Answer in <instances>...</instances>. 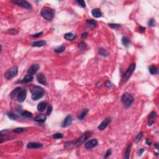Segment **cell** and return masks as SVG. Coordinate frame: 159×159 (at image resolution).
I'll return each mask as SVG.
<instances>
[{
    "label": "cell",
    "mask_w": 159,
    "mask_h": 159,
    "mask_svg": "<svg viewBox=\"0 0 159 159\" xmlns=\"http://www.w3.org/2000/svg\"><path fill=\"white\" fill-rule=\"evenodd\" d=\"M7 116H8L9 118H10L12 120H16L17 119V116L16 114H14L13 113H7Z\"/></svg>",
    "instance_id": "1f68e13d"
},
{
    "label": "cell",
    "mask_w": 159,
    "mask_h": 159,
    "mask_svg": "<svg viewBox=\"0 0 159 159\" xmlns=\"http://www.w3.org/2000/svg\"><path fill=\"white\" fill-rule=\"evenodd\" d=\"M8 32L9 33L11 34H12V35H16V34H18V31H17V30H16V29H8Z\"/></svg>",
    "instance_id": "8d00e7d4"
},
{
    "label": "cell",
    "mask_w": 159,
    "mask_h": 159,
    "mask_svg": "<svg viewBox=\"0 0 159 159\" xmlns=\"http://www.w3.org/2000/svg\"><path fill=\"white\" fill-rule=\"evenodd\" d=\"M29 89L32 93V99L34 101H37L42 98L45 93L44 90L39 86L31 85Z\"/></svg>",
    "instance_id": "6da1fadb"
},
{
    "label": "cell",
    "mask_w": 159,
    "mask_h": 159,
    "mask_svg": "<svg viewBox=\"0 0 159 159\" xmlns=\"http://www.w3.org/2000/svg\"><path fill=\"white\" fill-rule=\"evenodd\" d=\"M42 147V144L38 142H29L27 145L28 149H40Z\"/></svg>",
    "instance_id": "4fadbf2b"
},
{
    "label": "cell",
    "mask_w": 159,
    "mask_h": 159,
    "mask_svg": "<svg viewBox=\"0 0 159 159\" xmlns=\"http://www.w3.org/2000/svg\"><path fill=\"white\" fill-rule=\"evenodd\" d=\"M26 94H27V91H26V90H21V91L19 93V94L17 95V101L20 102V103L23 102L26 99Z\"/></svg>",
    "instance_id": "30bf717a"
},
{
    "label": "cell",
    "mask_w": 159,
    "mask_h": 159,
    "mask_svg": "<svg viewBox=\"0 0 159 159\" xmlns=\"http://www.w3.org/2000/svg\"><path fill=\"white\" fill-rule=\"evenodd\" d=\"M156 116H157V114H156L155 112V111H152V113H151V114L149 115L148 118H149V119H152V118H155Z\"/></svg>",
    "instance_id": "ab89813d"
},
{
    "label": "cell",
    "mask_w": 159,
    "mask_h": 159,
    "mask_svg": "<svg viewBox=\"0 0 159 159\" xmlns=\"http://www.w3.org/2000/svg\"><path fill=\"white\" fill-rule=\"evenodd\" d=\"M65 47L64 46H60V47H57V48H55V49H54V51H55V52H56V53H62V52H63V51H65Z\"/></svg>",
    "instance_id": "f546056e"
},
{
    "label": "cell",
    "mask_w": 159,
    "mask_h": 159,
    "mask_svg": "<svg viewBox=\"0 0 159 159\" xmlns=\"http://www.w3.org/2000/svg\"><path fill=\"white\" fill-rule=\"evenodd\" d=\"M12 2L14 3L17 4L18 6H19L27 9H31L32 8L31 4L29 3V2L27 1H24V0H16V1H12Z\"/></svg>",
    "instance_id": "52a82bcc"
},
{
    "label": "cell",
    "mask_w": 159,
    "mask_h": 159,
    "mask_svg": "<svg viewBox=\"0 0 159 159\" xmlns=\"http://www.w3.org/2000/svg\"><path fill=\"white\" fill-rule=\"evenodd\" d=\"M155 24L156 22L154 19H150L149 22H148V25H149V26H151V27H154V26H155Z\"/></svg>",
    "instance_id": "e575fe53"
},
{
    "label": "cell",
    "mask_w": 159,
    "mask_h": 159,
    "mask_svg": "<svg viewBox=\"0 0 159 159\" xmlns=\"http://www.w3.org/2000/svg\"><path fill=\"white\" fill-rule=\"evenodd\" d=\"M86 24L91 28H96L98 25L97 22L93 20V19H87L86 20Z\"/></svg>",
    "instance_id": "44dd1931"
},
{
    "label": "cell",
    "mask_w": 159,
    "mask_h": 159,
    "mask_svg": "<svg viewBox=\"0 0 159 159\" xmlns=\"http://www.w3.org/2000/svg\"><path fill=\"white\" fill-rule=\"evenodd\" d=\"M46 44V42L44 41V40H41V41H34L33 42L31 43V45L33 47H42L44 45Z\"/></svg>",
    "instance_id": "2e32d148"
},
{
    "label": "cell",
    "mask_w": 159,
    "mask_h": 159,
    "mask_svg": "<svg viewBox=\"0 0 159 159\" xmlns=\"http://www.w3.org/2000/svg\"><path fill=\"white\" fill-rule=\"evenodd\" d=\"M153 124H154V121H150L148 123V126H152Z\"/></svg>",
    "instance_id": "681fc988"
},
{
    "label": "cell",
    "mask_w": 159,
    "mask_h": 159,
    "mask_svg": "<svg viewBox=\"0 0 159 159\" xmlns=\"http://www.w3.org/2000/svg\"><path fill=\"white\" fill-rule=\"evenodd\" d=\"M142 134H143L142 133V132H140V133H139L138 134H137V135L136 136V138H135V142H138L140 141L141 138H142V135H143Z\"/></svg>",
    "instance_id": "74e56055"
},
{
    "label": "cell",
    "mask_w": 159,
    "mask_h": 159,
    "mask_svg": "<svg viewBox=\"0 0 159 159\" xmlns=\"http://www.w3.org/2000/svg\"><path fill=\"white\" fill-rule=\"evenodd\" d=\"M21 90H22V89H21V87L16 88L15 89L11 91V93L10 94H9V96H10L11 98H13L15 97L16 95H18L19 93L21 91Z\"/></svg>",
    "instance_id": "ffe728a7"
},
{
    "label": "cell",
    "mask_w": 159,
    "mask_h": 159,
    "mask_svg": "<svg viewBox=\"0 0 159 159\" xmlns=\"http://www.w3.org/2000/svg\"><path fill=\"white\" fill-rule=\"evenodd\" d=\"M91 133H92V132L91 131H86V132H85V133L83 134L82 136L81 137H80V138L76 141L75 143V145H76V146H79V145H82V144L85 141H86V139L90 136Z\"/></svg>",
    "instance_id": "8992f818"
},
{
    "label": "cell",
    "mask_w": 159,
    "mask_h": 159,
    "mask_svg": "<svg viewBox=\"0 0 159 159\" xmlns=\"http://www.w3.org/2000/svg\"><path fill=\"white\" fill-rule=\"evenodd\" d=\"M47 106V103L45 101H42L39 103L37 106V110L40 112H42L45 110V108Z\"/></svg>",
    "instance_id": "ac0fdd59"
},
{
    "label": "cell",
    "mask_w": 159,
    "mask_h": 159,
    "mask_svg": "<svg viewBox=\"0 0 159 159\" xmlns=\"http://www.w3.org/2000/svg\"><path fill=\"white\" fill-rule=\"evenodd\" d=\"M111 121V118H106V119H104V121L99 125V126L98 127V128L99 130H104V129H105L108 127V125L110 124Z\"/></svg>",
    "instance_id": "9c48e42d"
},
{
    "label": "cell",
    "mask_w": 159,
    "mask_h": 159,
    "mask_svg": "<svg viewBox=\"0 0 159 159\" xmlns=\"http://www.w3.org/2000/svg\"><path fill=\"white\" fill-rule=\"evenodd\" d=\"M130 149H131V144H129L127 146L126 149L125 150L124 155V159H129V155H130Z\"/></svg>",
    "instance_id": "7402d4cb"
},
{
    "label": "cell",
    "mask_w": 159,
    "mask_h": 159,
    "mask_svg": "<svg viewBox=\"0 0 159 159\" xmlns=\"http://www.w3.org/2000/svg\"><path fill=\"white\" fill-rule=\"evenodd\" d=\"M144 152V149H141L139 150V151L138 152V155H141L142 154V153Z\"/></svg>",
    "instance_id": "7dc6e473"
},
{
    "label": "cell",
    "mask_w": 159,
    "mask_h": 159,
    "mask_svg": "<svg viewBox=\"0 0 159 159\" xmlns=\"http://www.w3.org/2000/svg\"><path fill=\"white\" fill-rule=\"evenodd\" d=\"M21 115L24 118H31V117L33 116V114L28 111H22L21 113Z\"/></svg>",
    "instance_id": "83f0119b"
},
{
    "label": "cell",
    "mask_w": 159,
    "mask_h": 159,
    "mask_svg": "<svg viewBox=\"0 0 159 159\" xmlns=\"http://www.w3.org/2000/svg\"><path fill=\"white\" fill-rule=\"evenodd\" d=\"M73 145H75V143H73V142H72V141H70V142H67L65 143V145H64V147L66 148V149H69V148H71Z\"/></svg>",
    "instance_id": "d6a6232c"
},
{
    "label": "cell",
    "mask_w": 159,
    "mask_h": 159,
    "mask_svg": "<svg viewBox=\"0 0 159 159\" xmlns=\"http://www.w3.org/2000/svg\"><path fill=\"white\" fill-rule=\"evenodd\" d=\"M149 72L151 73L152 75H156V74L157 73V69L156 68L155 66L154 65H151L150 67H149Z\"/></svg>",
    "instance_id": "4316f807"
},
{
    "label": "cell",
    "mask_w": 159,
    "mask_h": 159,
    "mask_svg": "<svg viewBox=\"0 0 159 159\" xmlns=\"http://www.w3.org/2000/svg\"><path fill=\"white\" fill-rule=\"evenodd\" d=\"M121 41H122V44H123L125 47H126L129 46V45H130V44L131 43L130 40L127 37H124V36L122 37Z\"/></svg>",
    "instance_id": "cb8c5ba5"
},
{
    "label": "cell",
    "mask_w": 159,
    "mask_h": 159,
    "mask_svg": "<svg viewBox=\"0 0 159 159\" xmlns=\"http://www.w3.org/2000/svg\"><path fill=\"white\" fill-rule=\"evenodd\" d=\"M17 73H18V67L17 66H14L6 72L4 73V77L7 80H11L17 75Z\"/></svg>",
    "instance_id": "277c9868"
},
{
    "label": "cell",
    "mask_w": 159,
    "mask_h": 159,
    "mask_svg": "<svg viewBox=\"0 0 159 159\" xmlns=\"http://www.w3.org/2000/svg\"><path fill=\"white\" fill-rule=\"evenodd\" d=\"M42 32H40V33H37V34H33V36H32V37H39V36H40L41 34H42Z\"/></svg>",
    "instance_id": "7bdbcfd3"
},
{
    "label": "cell",
    "mask_w": 159,
    "mask_h": 159,
    "mask_svg": "<svg viewBox=\"0 0 159 159\" xmlns=\"http://www.w3.org/2000/svg\"><path fill=\"white\" fill-rule=\"evenodd\" d=\"M146 142V144L148 145H151V144H152V141L150 139H146V142Z\"/></svg>",
    "instance_id": "f6af8a7d"
},
{
    "label": "cell",
    "mask_w": 159,
    "mask_h": 159,
    "mask_svg": "<svg viewBox=\"0 0 159 159\" xmlns=\"http://www.w3.org/2000/svg\"><path fill=\"white\" fill-rule=\"evenodd\" d=\"M108 26H110L111 28H112V29H119L122 28L121 25L118 24H112V23H111V24H108Z\"/></svg>",
    "instance_id": "f1b7e54d"
},
{
    "label": "cell",
    "mask_w": 159,
    "mask_h": 159,
    "mask_svg": "<svg viewBox=\"0 0 159 159\" xmlns=\"http://www.w3.org/2000/svg\"><path fill=\"white\" fill-rule=\"evenodd\" d=\"M34 121L37 122L43 123L46 121V116L45 114H40L34 118Z\"/></svg>",
    "instance_id": "9a60e30c"
},
{
    "label": "cell",
    "mask_w": 159,
    "mask_h": 159,
    "mask_svg": "<svg viewBox=\"0 0 159 159\" xmlns=\"http://www.w3.org/2000/svg\"><path fill=\"white\" fill-rule=\"evenodd\" d=\"M37 82L39 83L42 84V85H47V80L46 78H45V76L42 73H39L37 75Z\"/></svg>",
    "instance_id": "5bb4252c"
},
{
    "label": "cell",
    "mask_w": 159,
    "mask_h": 159,
    "mask_svg": "<svg viewBox=\"0 0 159 159\" xmlns=\"http://www.w3.org/2000/svg\"><path fill=\"white\" fill-rule=\"evenodd\" d=\"M121 101L125 108H129L134 101V98L129 93H124L121 97Z\"/></svg>",
    "instance_id": "3957f363"
},
{
    "label": "cell",
    "mask_w": 159,
    "mask_h": 159,
    "mask_svg": "<svg viewBox=\"0 0 159 159\" xmlns=\"http://www.w3.org/2000/svg\"><path fill=\"white\" fill-rule=\"evenodd\" d=\"M98 54L101 56H103L104 57H106L109 56V53H108L107 50L106 49H104L103 48H100L98 50Z\"/></svg>",
    "instance_id": "603a6c76"
},
{
    "label": "cell",
    "mask_w": 159,
    "mask_h": 159,
    "mask_svg": "<svg viewBox=\"0 0 159 159\" xmlns=\"http://www.w3.org/2000/svg\"><path fill=\"white\" fill-rule=\"evenodd\" d=\"M145 28H143V27H140V28H139V30H140V31H142V32L145 31Z\"/></svg>",
    "instance_id": "c3c4849f"
},
{
    "label": "cell",
    "mask_w": 159,
    "mask_h": 159,
    "mask_svg": "<svg viewBox=\"0 0 159 159\" xmlns=\"http://www.w3.org/2000/svg\"><path fill=\"white\" fill-rule=\"evenodd\" d=\"M54 14H55V11L48 7L43 8L41 12V15L42 17L48 21H50L53 19Z\"/></svg>",
    "instance_id": "7a4b0ae2"
},
{
    "label": "cell",
    "mask_w": 159,
    "mask_h": 159,
    "mask_svg": "<svg viewBox=\"0 0 159 159\" xmlns=\"http://www.w3.org/2000/svg\"><path fill=\"white\" fill-rule=\"evenodd\" d=\"M39 64H33L32 66L29 67V69H28V73L29 75H33L34 74L36 73L38 71V70L39 69Z\"/></svg>",
    "instance_id": "7c38bea8"
},
{
    "label": "cell",
    "mask_w": 159,
    "mask_h": 159,
    "mask_svg": "<svg viewBox=\"0 0 159 159\" xmlns=\"http://www.w3.org/2000/svg\"><path fill=\"white\" fill-rule=\"evenodd\" d=\"M98 144V141L96 139H93L90 140H88V142H86L85 144V147L86 149H92L93 147H96V145Z\"/></svg>",
    "instance_id": "ba28073f"
},
{
    "label": "cell",
    "mask_w": 159,
    "mask_h": 159,
    "mask_svg": "<svg viewBox=\"0 0 159 159\" xmlns=\"http://www.w3.org/2000/svg\"><path fill=\"white\" fill-rule=\"evenodd\" d=\"M105 86H106V87H108V88L111 87V82H110V81H108V82L106 83V84H105Z\"/></svg>",
    "instance_id": "bcb514c9"
},
{
    "label": "cell",
    "mask_w": 159,
    "mask_h": 159,
    "mask_svg": "<svg viewBox=\"0 0 159 159\" xmlns=\"http://www.w3.org/2000/svg\"><path fill=\"white\" fill-rule=\"evenodd\" d=\"M88 34V33L87 32H86V33H83L82 34V37L83 39H85V38H86V37H87Z\"/></svg>",
    "instance_id": "ee69618b"
},
{
    "label": "cell",
    "mask_w": 159,
    "mask_h": 159,
    "mask_svg": "<svg viewBox=\"0 0 159 159\" xmlns=\"http://www.w3.org/2000/svg\"><path fill=\"white\" fill-rule=\"evenodd\" d=\"M26 130V129L24 128H22V127H18V128H16L14 130V132H16V133H21V132H24Z\"/></svg>",
    "instance_id": "d590c367"
},
{
    "label": "cell",
    "mask_w": 159,
    "mask_h": 159,
    "mask_svg": "<svg viewBox=\"0 0 159 159\" xmlns=\"http://www.w3.org/2000/svg\"><path fill=\"white\" fill-rule=\"evenodd\" d=\"M111 153H112V151H111V149H110V150H108L106 153V155L104 156V158H108L109 156L111 155Z\"/></svg>",
    "instance_id": "b9f144b4"
},
{
    "label": "cell",
    "mask_w": 159,
    "mask_h": 159,
    "mask_svg": "<svg viewBox=\"0 0 159 159\" xmlns=\"http://www.w3.org/2000/svg\"><path fill=\"white\" fill-rule=\"evenodd\" d=\"M76 37V36L72 33H67L64 35V38L67 41H72Z\"/></svg>",
    "instance_id": "d4e9b609"
},
{
    "label": "cell",
    "mask_w": 159,
    "mask_h": 159,
    "mask_svg": "<svg viewBox=\"0 0 159 159\" xmlns=\"http://www.w3.org/2000/svg\"><path fill=\"white\" fill-rule=\"evenodd\" d=\"M78 47L80 50H84L86 48V44L84 42H80L78 44Z\"/></svg>",
    "instance_id": "4dcf8cb0"
},
{
    "label": "cell",
    "mask_w": 159,
    "mask_h": 159,
    "mask_svg": "<svg viewBox=\"0 0 159 159\" xmlns=\"http://www.w3.org/2000/svg\"><path fill=\"white\" fill-rule=\"evenodd\" d=\"M91 14H92L93 16L96 18H98V17H101L102 16V12L100 11L99 9H93L91 11Z\"/></svg>",
    "instance_id": "e0dca14e"
},
{
    "label": "cell",
    "mask_w": 159,
    "mask_h": 159,
    "mask_svg": "<svg viewBox=\"0 0 159 159\" xmlns=\"http://www.w3.org/2000/svg\"><path fill=\"white\" fill-rule=\"evenodd\" d=\"M135 63H132V64H130V65L129 66V67L127 70L126 71V72L122 78V82L123 83L126 82L128 80L129 78L131 76V75L134 72V71L135 70Z\"/></svg>",
    "instance_id": "5b68a950"
},
{
    "label": "cell",
    "mask_w": 159,
    "mask_h": 159,
    "mask_svg": "<svg viewBox=\"0 0 159 159\" xmlns=\"http://www.w3.org/2000/svg\"><path fill=\"white\" fill-rule=\"evenodd\" d=\"M52 111V107L51 105H49V106L47 107V114L50 115L51 114Z\"/></svg>",
    "instance_id": "60d3db41"
},
{
    "label": "cell",
    "mask_w": 159,
    "mask_h": 159,
    "mask_svg": "<svg viewBox=\"0 0 159 159\" xmlns=\"http://www.w3.org/2000/svg\"><path fill=\"white\" fill-rule=\"evenodd\" d=\"M77 3L78 4H80V5L82 7H83V8H85L86 7L85 3V1H83V0L77 1Z\"/></svg>",
    "instance_id": "f35d334b"
},
{
    "label": "cell",
    "mask_w": 159,
    "mask_h": 159,
    "mask_svg": "<svg viewBox=\"0 0 159 159\" xmlns=\"http://www.w3.org/2000/svg\"><path fill=\"white\" fill-rule=\"evenodd\" d=\"M88 109H86V110H83L82 113H81L78 116V119L79 120H81V121H82L84 118H85V117L86 116V114H88Z\"/></svg>",
    "instance_id": "484cf974"
},
{
    "label": "cell",
    "mask_w": 159,
    "mask_h": 159,
    "mask_svg": "<svg viewBox=\"0 0 159 159\" xmlns=\"http://www.w3.org/2000/svg\"><path fill=\"white\" fill-rule=\"evenodd\" d=\"M53 138L55 139H60L63 138V134L60 133H56L54 134L53 135Z\"/></svg>",
    "instance_id": "836d02e7"
},
{
    "label": "cell",
    "mask_w": 159,
    "mask_h": 159,
    "mask_svg": "<svg viewBox=\"0 0 159 159\" xmlns=\"http://www.w3.org/2000/svg\"><path fill=\"white\" fill-rule=\"evenodd\" d=\"M72 121H73V118H72V116H70V115L67 116L65 118V119H64L63 122H62V127H63V128L69 127L70 125L72 124Z\"/></svg>",
    "instance_id": "8fae6325"
},
{
    "label": "cell",
    "mask_w": 159,
    "mask_h": 159,
    "mask_svg": "<svg viewBox=\"0 0 159 159\" xmlns=\"http://www.w3.org/2000/svg\"><path fill=\"white\" fill-rule=\"evenodd\" d=\"M34 79V77L31 75H28L25 76L20 81V82L22 83H29L30 82H32Z\"/></svg>",
    "instance_id": "d6986e66"
}]
</instances>
